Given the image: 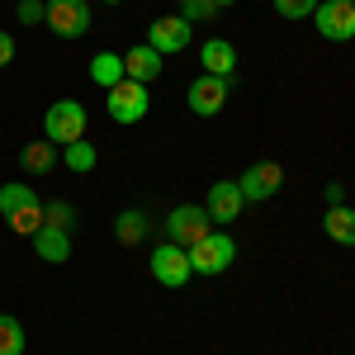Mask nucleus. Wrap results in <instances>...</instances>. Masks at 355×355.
I'll list each match as a JSON object with an SVG mask.
<instances>
[{
  "mask_svg": "<svg viewBox=\"0 0 355 355\" xmlns=\"http://www.w3.org/2000/svg\"><path fill=\"white\" fill-rule=\"evenodd\" d=\"M105 110H110L114 123H142L147 110H152V90L142 81H128V76H123L114 90H105Z\"/></svg>",
  "mask_w": 355,
  "mask_h": 355,
  "instance_id": "nucleus-1",
  "label": "nucleus"
},
{
  "mask_svg": "<svg viewBox=\"0 0 355 355\" xmlns=\"http://www.w3.org/2000/svg\"><path fill=\"white\" fill-rule=\"evenodd\" d=\"M209 232H214V218H209L204 204H180V209L166 214V242L185 246V251H190L194 242H204Z\"/></svg>",
  "mask_w": 355,
  "mask_h": 355,
  "instance_id": "nucleus-2",
  "label": "nucleus"
},
{
  "mask_svg": "<svg viewBox=\"0 0 355 355\" xmlns=\"http://www.w3.org/2000/svg\"><path fill=\"white\" fill-rule=\"evenodd\" d=\"M85 123H90V114H85L81 100H57L48 119H43V137L57 142V147H67V142H81L85 137Z\"/></svg>",
  "mask_w": 355,
  "mask_h": 355,
  "instance_id": "nucleus-3",
  "label": "nucleus"
},
{
  "mask_svg": "<svg viewBox=\"0 0 355 355\" xmlns=\"http://www.w3.org/2000/svg\"><path fill=\"white\" fill-rule=\"evenodd\" d=\"M232 261H237V242H232L227 232H218V227H214L204 242L190 246V270L194 275H223Z\"/></svg>",
  "mask_w": 355,
  "mask_h": 355,
  "instance_id": "nucleus-4",
  "label": "nucleus"
},
{
  "mask_svg": "<svg viewBox=\"0 0 355 355\" xmlns=\"http://www.w3.org/2000/svg\"><path fill=\"white\" fill-rule=\"evenodd\" d=\"M237 190H242L246 204H266L275 194L284 190V166L279 162H256L242 171V180H237Z\"/></svg>",
  "mask_w": 355,
  "mask_h": 355,
  "instance_id": "nucleus-5",
  "label": "nucleus"
},
{
  "mask_svg": "<svg viewBox=\"0 0 355 355\" xmlns=\"http://www.w3.org/2000/svg\"><path fill=\"white\" fill-rule=\"evenodd\" d=\"M190 251L175 242H162L152 246V279L157 284H166V289H180V284H190Z\"/></svg>",
  "mask_w": 355,
  "mask_h": 355,
  "instance_id": "nucleus-6",
  "label": "nucleus"
},
{
  "mask_svg": "<svg viewBox=\"0 0 355 355\" xmlns=\"http://www.w3.org/2000/svg\"><path fill=\"white\" fill-rule=\"evenodd\" d=\"M43 24L53 28L57 38H85L90 33V5L85 0H48Z\"/></svg>",
  "mask_w": 355,
  "mask_h": 355,
  "instance_id": "nucleus-7",
  "label": "nucleus"
},
{
  "mask_svg": "<svg viewBox=\"0 0 355 355\" xmlns=\"http://www.w3.org/2000/svg\"><path fill=\"white\" fill-rule=\"evenodd\" d=\"M313 28L327 43H351L355 38V5H346V0H322L313 10Z\"/></svg>",
  "mask_w": 355,
  "mask_h": 355,
  "instance_id": "nucleus-8",
  "label": "nucleus"
},
{
  "mask_svg": "<svg viewBox=\"0 0 355 355\" xmlns=\"http://www.w3.org/2000/svg\"><path fill=\"white\" fill-rule=\"evenodd\" d=\"M227 85L232 81H223V76H194L190 90H185V105H190V114H199V119H214V114L227 105Z\"/></svg>",
  "mask_w": 355,
  "mask_h": 355,
  "instance_id": "nucleus-9",
  "label": "nucleus"
},
{
  "mask_svg": "<svg viewBox=\"0 0 355 355\" xmlns=\"http://www.w3.org/2000/svg\"><path fill=\"white\" fill-rule=\"evenodd\" d=\"M242 190H237V180H218L214 190H209V199H204V209H209V218H214V227H232V223L242 218Z\"/></svg>",
  "mask_w": 355,
  "mask_h": 355,
  "instance_id": "nucleus-10",
  "label": "nucleus"
},
{
  "mask_svg": "<svg viewBox=\"0 0 355 355\" xmlns=\"http://www.w3.org/2000/svg\"><path fill=\"white\" fill-rule=\"evenodd\" d=\"M147 43L162 57L180 53V48H190V24H185L180 15H162V19H152V38H147Z\"/></svg>",
  "mask_w": 355,
  "mask_h": 355,
  "instance_id": "nucleus-11",
  "label": "nucleus"
},
{
  "mask_svg": "<svg viewBox=\"0 0 355 355\" xmlns=\"http://www.w3.org/2000/svg\"><path fill=\"white\" fill-rule=\"evenodd\" d=\"M123 76H128V81L152 85L157 76H162V53H157L152 43H137V48H128V53H123Z\"/></svg>",
  "mask_w": 355,
  "mask_h": 355,
  "instance_id": "nucleus-12",
  "label": "nucleus"
},
{
  "mask_svg": "<svg viewBox=\"0 0 355 355\" xmlns=\"http://www.w3.org/2000/svg\"><path fill=\"white\" fill-rule=\"evenodd\" d=\"M33 256L38 261H48V266H62V261H71V232H62V227H38L33 232Z\"/></svg>",
  "mask_w": 355,
  "mask_h": 355,
  "instance_id": "nucleus-13",
  "label": "nucleus"
},
{
  "mask_svg": "<svg viewBox=\"0 0 355 355\" xmlns=\"http://www.w3.org/2000/svg\"><path fill=\"white\" fill-rule=\"evenodd\" d=\"M199 67H204L209 76H223V81H232V67H237V48H232L227 38H209V43L199 48Z\"/></svg>",
  "mask_w": 355,
  "mask_h": 355,
  "instance_id": "nucleus-14",
  "label": "nucleus"
},
{
  "mask_svg": "<svg viewBox=\"0 0 355 355\" xmlns=\"http://www.w3.org/2000/svg\"><path fill=\"white\" fill-rule=\"evenodd\" d=\"M322 232L341 246H355V209L351 204H331L327 214H322Z\"/></svg>",
  "mask_w": 355,
  "mask_h": 355,
  "instance_id": "nucleus-15",
  "label": "nucleus"
},
{
  "mask_svg": "<svg viewBox=\"0 0 355 355\" xmlns=\"http://www.w3.org/2000/svg\"><path fill=\"white\" fill-rule=\"evenodd\" d=\"M90 81L100 90H114L123 81V53H95L90 57Z\"/></svg>",
  "mask_w": 355,
  "mask_h": 355,
  "instance_id": "nucleus-16",
  "label": "nucleus"
},
{
  "mask_svg": "<svg viewBox=\"0 0 355 355\" xmlns=\"http://www.w3.org/2000/svg\"><path fill=\"white\" fill-rule=\"evenodd\" d=\"M19 166H24L28 175H48L57 166V142H48V137L43 142H28L24 152H19Z\"/></svg>",
  "mask_w": 355,
  "mask_h": 355,
  "instance_id": "nucleus-17",
  "label": "nucleus"
},
{
  "mask_svg": "<svg viewBox=\"0 0 355 355\" xmlns=\"http://www.w3.org/2000/svg\"><path fill=\"white\" fill-rule=\"evenodd\" d=\"M147 227H152V218L142 214V209H123L119 218H114V237L123 246H137L142 237H147Z\"/></svg>",
  "mask_w": 355,
  "mask_h": 355,
  "instance_id": "nucleus-18",
  "label": "nucleus"
},
{
  "mask_svg": "<svg viewBox=\"0 0 355 355\" xmlns=\"http://www.w3.org/2000/svg\"><path fill=\"white\" fill-rule=\"evenodd\" d=\"M62 162L71 166V171H76V175H85V171H95V162H100V152H95V142H67V147H62Z\"/></svg>",
  "mask_w": 355,
  "mask_h": 355,
  "instance_id": "nucleus-19",
  "label": "nucleus"
},
{
  "mask_svg": "<svg viewBox=\"0 0 355 355\" xmlns=\"http://www.w3.org/2000/svg\"><path fill=\"white\" fill-rule=\"evenodd\" d=\"M0 355H24V327L10 313H0Z\"/></svg>",
  "mask_w": 355,
  "mask_h": 355,
  "instance_id": "nucleus-20",
  "label": "nucleus"
},
{
  "mask_svg": "<svg viewBox=\"0 0 355 355\" xmlns=\"http://www.w3.org/2000/svg\"><path fill=\"white\" fill-rule=\"evenodd\" d=\"M24 204H38V194L28 190L24 180H10V185H0V214H15V209H24Z\"/></svg>",
  "mask_w": 355,
  "mask_h": 355,
  "instance_id": "nucleus-21",
  "label": "nucleus"
},
{
  "mask_svg": "<svg viewBox=\"0 0 355 355\" xmlns=\"http://www.w3.org/2000/svg\"><path fill=\"white\" fill-rule=\"evenodd\" d=\"M10 227L19 232V237H33L38 227H43V204H24V209H15V214H5Z\"/></svg>",
  "mask_w": 355,
  "mask_h": 355,
  "instance_id": "nucleus-22",
  "label": "nucleus"
},
{
  "mask_svg": "<svg viewBox=\"0 0 355 355\" xmlns=\"http://www.w3.org/2000/svg\"><path fill=\"white\" fill-rule=\"evenodd\" d=\"M43 223H48V227H62V232H71V227H76V209H71L67 199H53V204H43Z\"/></svg>",
  "mask_w": 355,
  "mask_h": 355,
  "instance_id": "nucleus-23",
  "label": "nucleus"
},
{
  "mask_svg": "<svg viewBox=\"0 0 355 355\" xmlns=\"http://www.w3.org/2000/svg\"><path fill=\"white\" fill-rule=\"evenodd\" d=\"M214 15H218L214 0H180V19H185V24H209Z\"/></svg>",
  "mask_w": 355,
  "mask_h": 355,
  "instance_id": "nucleus-24",
  "label": "nucleus"
},
{
  "mask_svg": "<svg viewBox=\"0 0 355 355\" xmlns=\"http://www.w3.org/2000/svg\"><path fill=\"white\" fill-rule=\"evenodd\" d=\"M318 5H322V0H275V10H279L284 19H313Z\"/></svg>",
  "mask_w": 355,
  "mask_h": 355,
  "instance_id": "nucleus-25",
  "label": "nucleus"
},
{
  "mask_svg": "<svg viewBox=\"0 0 355 355\" xmlns=\"http://www.w3.org/2000/svg\"><path fill=\"white\" fill-rule=\"evenodd\" d=\"M15 15H19V24H38V19L48 15V0H19Z\"/></svg>",
  "mask_w": 355,
  "mask_h": 355,
  "instance_id": "nucleus-26",
  "label": "nucleus"
},
{
  "mask_svg": "<svg viewBox=\"0 0 355 355\" xmlns=\"http://www.w3.org/2000/svg\"><path fill=\"white\" fill-rule=\"evenodd\" d=\"M10 62H15V38L0 28V67H10Z\"/></svg>",
  "mask_w": 355,
  "mask_h": 355,
  "instance_id": "nucleus-27",
  "label": "nucleus"
},
{
  "mask_svg": "<svg viewBox=\"0 0 355 355\" xmlns=\"http://www.w3.org/2000/svg\"><path fill=\"white\" fill-rule=\"evenodd\" d=\"M331 204H346V185H327V209Z\"/></svg>",
  "mask_w": 355,
  "mask_h": 355,
  "instance_id": "nucleus-28",
  "label": "nucleus"
},
{
  "mask_svg": "<svg viewBox=\"0 0 355 355\" xmlns=\"http://www.w3.org/2000/svg\"><path fill=\"white\" fill-rule=\"evenodd\" d=\"M214 5H218V10H223V5H237V0H214Z\"/></svg>",
  "mask_w": 355,
  "mask_h": 355,
  "instance_id": "nucleus-29",
  "label": "nucleus"
},
{
  "mask_svg": "<svg viewBox=\"0 0 355 355\" xmlns=\"http://www.w3.org/2000/svg\"><path fill=\"white\" fill-rule=\"evenodd\" d=\"M105 5H119V0H105Z\"/></svg>",
  "mask_w": 355,
  "mask_h": 355,
  "instance_id": "nucleus-30",
  "label": "nucleus"
},
{
  "mask_svg": "<svg viewBox=\"0 0 355 355\" xmlns=\"http://www.w3.org/2000/svg\"><path fill=\"white\" fill-rule=\"evenodd\" d=\"M346 5H355V0H346Z\"/></svg>",
  "mask_w": 355,
  "mask_h": 355,
  "instance_id": "nucleus-31",
  "label": "nucleus"
}]
</instances>
